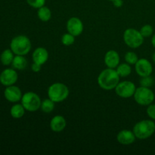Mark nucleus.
<instances>
[{"label":"nucleus","instance_id":"nucleus-1","mask_svg":"<svg viewBox=\"0 0 155 155\" xmlns=\"http://www.w3.org/2000/svg\"><path fill=\"white\" fill-rule=\"evenodd\" d=\"M120 77L117 72L116 69L107 68L101 71L98 75L97 81L102 89L106 91L113 90L120 83Z\"/></svg>","mask_w":155,"mask_h":155},{"label":"nucleus","instance_id":"nucleus-2","mask_svg":"<svg viewBox=\"0 0 155 155\" xmlns=\"http://www.w3.org/2000/svg\"><path fill=\"white\" fill-rule=\"evenodd\" d=\"M136 139L145 140L155 133V123L153 120H143L136 123L133 130Z\"/></svg>","mask_w":155,"mask_h":155},{"label":"nucleus","instance_id":"nucleus-3","mask_svg":"<svg viewBox=\"0 0 155 155\" xmlns=\"http://www.w3.org/2000/svg\"><path fill=\"white\" fill-rule=\"evenodd\" d=\"M10 47L15 54L25 56L31 49V42L27 36L19 35L12 39Z\"/></svg>","mask_w":155,"mask_h":155},{"label":"nucleus","instance_id":"nucleus-4","mask_svg":"<svg viewBox=\"0 0 155 155\" xmlns=\"http://www.w3.org/2000/svg\"><path fill=\"white\" fill-rule=\"evenodd\" d=\"M70 91L68 86L62 83H54L48 89V98L54 103L62 102L69 96Z\"/></svg>","mask_w":155,"mask_h":155},{"label":"nucleus","instance_id":"nucleus-5","mask_svg":"<svg viewBox=\"0 0 155 155\" xmlns=\"http://www.w3.org/2000/svg\"><path fill=\"white\" fill-rule=\"evenodd\" d=\"M124 41L130 48H138L143 44L144 37L136 29L128 28L124 33Z\"/></svg>","mask_w":155,"mask_h":155},{"label":"nucleus","instance_id":"nucleus-6","mask_svg":"<svg viewBox=\"0 0 155 155\" xmlns=\"http://www.w3.org/2000/svg\"><path fill=\"white\" fill-rule=\"evenodd\" d=\"M133 98L139 105L148 106L152 104L155 96L154 93L150 88L141 86L140 87L136 88Z\"/></svg>","mask_w":155,"mask_h":155},{"label":"nucleus","instance_id":"nucleus-7","mask_svg":"<svg viewBox=\"0 0 155 155\" xmlns=\"http://www.w3.org/2000/svg\"><path fill=\"white\" fill-rule=\"evenodd\" d=\"M21 101L25 110L30 112H35L40 109L42 104L40 97L33 92H27L24 93Z\"/></svg>","mask_w":155,"mask_h":155},{"label":"nucleus","instance_id":"nucleus-8","mask_svg":"<svg viewBox=\"0 0 155 155\" xmlns=\"http://www.w3.org/2000/svg\"><path fill=\"white\" fill-rule=\"evenodd\" d=\"M114 89L115 92L119 97L123 98H129L134 95L136 87L134 83L126 80L120 82Z\"/></svg>","mask_w":155,"mask_h":155},{"label":"nucleus","instance_id":"nucleus-9","mask_svg":"<svg viewBox=\"0 0 155 155\" xmlns=\"http://www.w3.org/2000/svg\"><path fill=\"white\" fill-rule=\"evenodd\" d=\"M135 71L139 77H148L152 74L153 67L148 59L140 58L135 64Z\"/></svg>","mask_w":155,"mask_h":155},{"label":"nucleus","instance_id":"nucleus-10","mask_svg":"<svg viewBox=\"0 0 155 155\" xmlns=\"http://www.w3.org/2000/svg\"><path fill=\"white\" fill-rule=\"evenodd\" d=\"M83 24L80 18L77 17H72L67 22V30L68 33L74 35V36H78L83 33Z\"/></svg>","mask_w":155,"mask_h":155},{"label":"nucleus","instance_id":"nucleus-11","mask_svg":"<svg viewBox=\"0 0 155 155\" xmlns=\"http://www.w3.org/2000/svg\"><path fill=\"white\" fill-rule=\"evenodd\" d=\"M18 73L12 68L4 70L0 74V83L5 86H12L18 81Z\"/></svg>","mask_w":155,"mask_h":155},{"label":"nucleus","instance_id":"nucleus-12","mask_svg":"<svg viewBox=\"0 0 155 155\" xmlns=\"http://www.w3.org/2000/svg\"><path fill=\"white\" fill-rule=\"evenodd\" d=\"M4 95L6 100L12 103H17L22 98V92L19 87L16 86H7L4 91Z\"/></svg>","mask_w":155,"mask_h":155},{"label":"nucleus","instance_id":"nucleus-13","mask_svg":"<svg viewBox=\"0 0 155 155\" xmlns=\"http://www.w3.org/2000/svg\"><path fill=\"white\" fill-rule=\"evenodd\" d=\"M136 136L133 131L130 130H123L118 133L117 136V140L120 145H130L134 143L136 141Z\"/></svg>","mask_w":155,"mask_h":155},{"label":"nucleus","instance_id":"nucleus-14","mask_svg":"<svg viewBox=\"0 0 155 155\" xmlns=\"http://www.w3.org/2000/svg\"><path fill=\"white\" fill-rule=\"evenodd\" d=\"M104 64L107 68L116 69L117 67L120 64V58L118 52L115 50H109L104 55Z\"/></svg>","mask_w":155,"mask_h":155},{"label":"nucleus","instance_id":"nucleus-15","mask_svg":"<svg viewBox=\"0 0 155 155\" xmlns=\"http://www.w3.org/2000/svg\"><path fill=\"white\" fill-rule=\"evenodd\" d=\"M67 126L66 119L61 115H56L50 121V128L54 133H61Z\"/></svg>","mask_w":155,"mask_h":155},{"label":"nucleus","instance_id":"nucleus-16","mask_svg":"<svg viewBox=\"0 0 155 155\" xmlns=\"http://www.w3.org/2000/svg\"><path fill=\"white\" fill-rule=\"evenodd\" d=\"M33 61L40 65H43L46 63L48 59V51L46 48L42 47H38L33 51L32 54Z\"/></svg>","mask_w":155,"mask_h":155},{"label":"nucleus","instance_id":"nucleus-17","mask_svg":"<svg viewBox=\"0 0 155 155\" xmlns=\"http://www.w3.org/2000/svg\"><path fill=\"white\" fill-rule=\"evenodd\" d=\"M12 64L15 69L23 71L27 67V60L24 55H16L14 58Z\"/></svg>","mask_w":155,"mask_h":155},{"label":"nucleus","instance_id":"nucleus-18","mask_svg":"<svg viewBox=\"0 0 155 155\" xmlns=\"http://www.w3.org/2000/svg\"><path fill=\"white\" fill-rule=\"evenodd\" d=\"M37 16L40 21H43V22H47L51 19V12L48 7L44 5L38 8Z\"/></svg>","mask_w":155,"mask_h":155},{"label":"nucleus","instance_id":"nucleus-19","mask_svg":"<svg viewBox=\"0 0 155 155\" xmlns=\"http://www.w3.org/2000/svg\"><path fill=\"white\" fill-rule=\"evenodd\" d=\"M25 108L22 104H15L12 107L10 110V114L12 117L15 119H19L21 118L25 114Z\"/></svg>","mask_w":155,"mask_h":155},{"label":"nucleus","instance_id":"nucleus-20","mask_svg":"<svg viewBox=\"0 0 155 155\" xmlns=\"http://www.w3.org/2000/svg\"><path fill=\"white\" fill-rule=\"evenodd\" d=\"M116 71L117 74L120 77H127L130 76L132 73L131 65L126 63L120 64L116 68Z\"/></svg>","mask_w":155,"mask_h":155},{"label":"nucleus","instance_id":"nucleus-21","mask_svg":"<svg viewBox=\"0 0 155 155\" xmlns=\"http://www.w3.org/2000/svg\"><path fill=\"white\" fill-rule=\"evenodd\" d=\"M15 58L14 56V52L12 49H5L2 51L0 56V60H1L2 64L3 65H10L13 61V59Z\"/></svg>","mask_w":155,"mask_h":155},{"label":"nucleus","instance_id":"nucleus-22","mask_svg":"<svg viewBox=\"0 0 155 155\" xmlns=\"http://www.w3.org/2000/svg\"><path fill=\"white\" fill-rule=\"evenodd\" d=\"M54 104L55 103L51 101L50 98H45L42 101L40 109L42 112L45 114H49L54 109Z\"/></svg>","mask_w":155,"mask_h":155},{"label":"nucleus","instance_id":"nucleus-23","mask_svg":"<svg viewBox=\"0 0 155 155\" xmlns=\"http://www.w3.org/2000/svg\"><path fill=\"white\" fill-rule=\"evenodd\" d=\"M124 59H125L126 62L130 65H135L136 62L139 60V57L137 54L133 51H128L125 54L124 56Z\"/></svg>","mask_w":155,"mask_h":155},{"label":"nucleus","instance_id":"nucleus-24","mask_svg":"<svg viewBox=\"0 0 155 155\" xmlns=\"http://www.w3.org/2000/svg\"><path fill=\"white\" fill-rule=\"evenodd\" d=\"M75 42V36L74 35L71 34L70 33H64L61 37V42L64 45L69 46V45H73Z\"/></svg>","mask_w":155,"mask_h":155},{"label":"nucleus","instance_id":"nucleus-25","mask_svg":"<svg viewBox=\"0 0 155 155\" xmlns=\"http://www.w3.org/2000/svg\"><path fill=\"white\" fill-rule=\"evenodd\" d=\"M139 31L144 38L150 37L153 34V27L150 24H145L143 27H142Z\"/></svg>","mask_w":155,"mask_h":155},{"label":"nucleus","instance_id":"nucleus-26","mask_svg":"<svg viewBox=\"0 0 155 155\" xmlns=\"http://www.w3.org/2000/svg\"><path fill=\"white\" fill-rule=\"evenodd\" d=\"M153 84H154V79L151 76L142 77L140 80V85L142 86L150 88L151 86H153Z\"/></svg>","mask_w":155,"mask_h":155},{"label":"nucleus","instance_id":"nucleus-27","mask_svg":"<svg viewBox=\"0 0 155 155\" xmlns=\"http://www.w3.org/2000/svg\"><path fill=\"white\" fill-rule=\"evenodd\" d=\"M27 4L33 8H39L45 5V0H27Z\"/></svg>","mask_w":155,"mask_h":155},{"label":"nucleus","instance_id":"nucleus-28","mask_svg":"<svg viewBox=\"0 0 155 155\" xmlns=\"http://www.w3.org/2000/svg\"><path fill=\"white\" fill-rule=\"evenodd\" d=\"M147 114L150 119L155 120V104H151L147 107Z\"/></svg>","mask_w":155,"mask_h":155},{"label":"nucleus","instance_id":"nucleus-29","mask_svg":"<svg viewBox=\"0 0 155 155\" xmlns=\"http://www.w3.org/2000/svg\"><path fill=\"white\" fill-rule=\"evenodd\" d=\"M41 67H42V65H40V64H39L33 62V63L32 64V65H31V70L33 71V72L38 73V72H39V71H40Z\"/></svg>","mask_w":155,"mask_h":155},{"label":"nucleus","instance_id":"nucleus-30","mask_svg":"<svg viewBox=\"0 0 155 155\" xmlns=\"http://www.w3.org/2000/svg\"><path fill=\"white\" fill-rule=\"evenodd\" d=\"M112 2H113L114 6H115L116 8H120L123 5V4H124L123 0H114Z\"/></svg>","mask_w":155,"mask_h":155},{"label":"nucleus","instance_id":"nucleus-31","mask_svg":"<svg viewBox=\"0 0 155 155\" xmlns=\"http://www.w3.org/2000/svg\"><path fill=\"white\" fill-rule=\"evenodd\" d=\"M151 44H152L153 46L155 48V34L153 35L152 38H151Z\"/></svg>","mask_w":155,"mask_h":155},{"label":"nucleus","instance_id":"nucleus-32","mask_svg":"<svg viewBox=\"0 0 155 155\" xmlns=\"http://www.w3.org/2000/svg\"><path fill=\"white\" fill-rule=\"evenodd\" d=\"M152 61H154V63H155V52L152 54Z\"/></svg>","mask_w":155,"mask_h":155},{"label":"nucleus","instance_id":"nucleus-33","mask_svg":"<svg viewBox=\"0 0 155 155\" xmlns=\"http://www.w3.org/2000/svg\"><path fill=\"white\" fill-rule=\"evenodd\" d=\"M109 1H110V2H114V0H109Z\"/></svg>","mask_w":155,"mask_h":155}]
</instances>
